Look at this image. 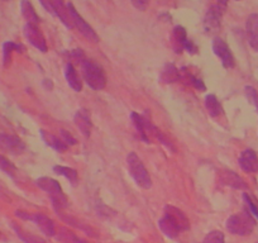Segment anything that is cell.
<instances>
[{"label": "cell", "instance_id": "1", "mask_svg": "<svg viewBox=\"0 0 258 243\" xmlns=\"http://www.w3.org/2000/svg\"><path fill=\"white\" fill-rule=\"evenodd\" d=\"M37 185L38 188H41L43 192L47 193V195L51 199L52 205H53L54 210L57 213H59L61 210L66 209L69 207V199L68 197L64 195L63 190H62L61 185L58 184V181H56L52 177H47V176H43V177L37 178Z\"/></svg>", "mask_w": 258, "mask_h": 243}, {"label": "cell", "instance_id": "2", "mask_svg": "<svg viewBox=\"0 0 258 243\" xmlns=\"http://www.w3.org/2000/svg\"><path fill=\"white\" fill-rule=\"evenodd\" d=\"M84 80L94 90H103L106 86V75L104 69L91 59H81Z\"/></svg>", "mask_w": 258, "mask_h": 243}, {"label": "cell", "instance_id": "3", "mask_svg": "<svg viewBox=\"0 0 258 243\" xmlns=\"http://www.w3.org/2000/svg\"><path fill=\"white\" fill-rule=\"evenodd\" d=\"M126 165H128V171L133 178L136 184L141 187L142 189H150L152 187V180L148 173L147 168L145 167L143 162L136 152H131L126 156Z\"/></svg>", "mask_w": 258, "mask_h": 243}, {"label": "cell", "instance_id": "4", "mask_svg": "<svg viewBox=\"0 0 258 243\" xmlns=\"http://www.w3.org/2000/svg\"><path fill=\"white\" fill-rule=\"evenodd\" d=\"M254 218L248 210L230 215L227 220V229L235 235H249L254 229Z\"/></svg>", "mask_w": 258, "mask_h": 243}, {"label": "cell", "instance_id": "5", "mask_svg": "<svg viewBox=\"0 0 258 243\" xmlns=\"http://www.w3.org/2000/svg\"><path fill=\"white\" fill-rule=\"evenodd\" d=\"M16 215L24 220H31V222H33L48 237H53L56 234V228H54L53 222L47 215L42 214V213H28L23 212V210H17Z\"/></svg>", "mask_w": 258, "mask_h": 243}, {"label": "cell", "instance_id": "6", "mask_svg": "<svg viewBox=\"0 0 258 243\" xmlns=\"http://www.w3.org/2000/svg\"><path fill=\"white\" fill-rule=\"evenodd\" d=\"M68 8H69V12H70V17H71V21H73L74 27H76V28L79 29V32H80L86 39H89V41L91 42H99V36L96 34V32L94 31L93 27H91L90 24H89L88 22H86L85 19L78 13L75 7H74L71 3H69Z\"/></svg>", "mask_w": 258, "mask_h": 243}, {"label": "cell", "instance_id": "7", "mask_svg": "<svg viewBox=\"0 0 258 243\" xmlns=\"http://www.w3.org/2000/svg\"><path fill=\"white\" fill-rule=\"evenodd\" d=\"M131 118H132L133 125H135L141 140L145 141L146 143H150L151 137H153V136L156 137V133L158 132L157 128H156L146 116L140 115V114L136 113V111H133V113L131 114Z\"/></svg>", "mask_w": 258, "mask_h": 243}, {"label": "cell", "instance_id": "8", "mask_svg": "<svg viewBox=\"0 0 258 243\" xmlns=\"http://www.w3.org/2000/svg\"><path fill=\"white\" fill-rule=\"evenodd\" d=\"M23 33L24 37L27 38V41H28L32 46L36 47L38 51L47 52L46 38H44L43 33H42V31L38 28L37 24L27 23L23 28Z\"/></svg>", "mask_w": 258, "mask_h": 243}, {"label": "cell", "instance_id": "9", "mask_svg": "<svg viewBox=\"0 0 258 243\" xmlns=\"http://www.w3.org/2000/svg\"><path fill=\"white\" fill-rule=\"evenodd\" d=\"M213 51H214V53L219 57L223 66H224L225 69L234 68V56H233L229 46H228L227 42H225L224 39L219 38V37H215L214 41H213Z\"/></svg>", "mask_w": 258, "mask_h": 243}, {"label": "cell", "instance_id": "10", "mask_svg": "<svg viewBox=\"0 0 258 243\" xmlns=\"http://www.w3.org/2000/svg\"><path fill=\"white\" fill-rule=\"evenodd\" d=\"M165 217L177 228L180 232L187 230L190 228V220L186 217L185 213L173 205H166L165 207Z\"/></svg>", "mask_w": 258, "mask_h": 243}, {"label": "cell", "instance_id": "11", "mask_svg": "<svg viewBox=\"0 0 258 243\" xmlns=\"http://www.w3.org/2000/svg\"><path fill=\"white\" fill-rule=\"evenodd\" d=\"M222 16H223V8L220 6H212L209 11L207 12L204 18V27L205 31L208 33H213L217 32L220 28V23H222Z\"/></svg>", "mask_w": 258, "mask_h": 243}, {"label": "cell", "instance_id": "12", "mask_svg": "<svg viewBox=\"0 0 258 243\" xmlns=\"http://www.w3.org/2000/svg\"><path fill=\"white\" fill-rule=\"evenodd\" d=\"M0 148L7 152L18 155L26 150V145L23 141L17 136L6 135V133H0Z\"/></svg>", "mask_w": 258, "mask_h": 243}, {"label": "cell", "instance_id": "13", "mask_svg": "<svg viewBox=\"0 0 258 243\" xmlns=\"http://www.w3.org/2000/svg\"><path fill=\"white\" fill-rule=\"evenodd\" d=\"M239 166L244 172H258V156L253 150H244L239 156Z\"/></svg>", "mask_w": 258, "mask_h": 243}, {"label": "cell", "instance_id": "14", "mask_svg": "<svg viewBox=\"0 0 258 243\" xmlns=\"http://www.w3.org/2000/svg\"><path fill=\"white\" fill-rule=\"evenodd\" d=\"M245 32L249 46L258 52V14H250L245 23Z\"/></svg>", "mask_w": 258, "mask_h": 243}, {"label": "cell", "instance_id": "15", "mask_svg": "<svg viewBox=\"0 0 258 243\" xmlns=\"http://www.w3.org/2000/svg\"><path fill=\"white\" fill-rule=\"evenodd\" d=\"M74 122H75L76 127L80 130V132L83 133L85 137H89L91 133V127H93V123H91L90 114L86 109H79L76 111L75 116H74Z\"/></svg>", "mask_w": 258, "mask_h": 243}, {"label": "cell", "instance_id": "16", "mask_svg": "<svg viewBox=\"0 0 258 243\" xmlns=\"http://www.w3.org/2000/svg\"><path fill=\"white\" fill-rule=\"evenodd\" d=\"M52 4H53L56 17H58V18L61 19L62 23L68 27V28L73 29L74 24H73V21H71L70 12H69L68 6L64 4L63 0H52Z\"/></svg>", "mask_w": 258, "mask_h": 243}, {"label": "cell", "instance_id": "17", "mask_svg": "<svg viewBox=\"0 0 258 243\" xmlns=\"http://www.w3.org/2000/svg\"><path fill=\"white\" fill-rule=\"evenodd\" d=\"M171 39H172V47L175 49L176 53H181L182 49H185V44L187 42V34L183 27L177 26L173 28L172 34H171Z\"/></svg>", "mask_w": 258, "mask_h": 243}, {"label": "cell", "instance_id": "18", "mask_svg": "<svg viewBox=\"0 0 258 243\" xmlns=\"http://www.w3.org/2000/svg\"><path fill=\"white\" fill-rule=\"evenodd\" d=\"M220 181L228 187L235 188V189H247V185L240 176H238L234 171H222L220 173Z\"/></svg>", "mask_w": 258, "mask_h": 243}, {"label": "cell", "instance_id": "19", "mask_svg": "<svg viewBox=\"0 0 258 243\" xmlns=\"http://www.w3.org/2000/svg\"><path fill=\"white\" fill-rule=\"evenodd\" d=\"M64 78L66 81L70 85V88H73L74 90L80 93L83 90V83H81L80 78H79L78 73H76V69L74 68V65L71 63H69L64 68Z\"/></svg>", "mask_w": 258, "mask_h": 243}, {"label": "cell", "instance_id": "20", "mask_svg": "<svg viewBox=\"0 0 258 243\" xmlns=\"http://www.w3.org/2000/svg\"><path fill=\"white\" fill-rule=\"evenodd\" d=\"M161 80L166 84H172L181 80V71L172 64H167L161 73Z\"/></svg>", "mask_w": 258, "mask_h": 243}, {"label": "cell", "instance_id": "21", "mask_svg": "<svg viewBox=\"0 0 258 243\" xmlns=\"http://www.w3.org/2000/svg\"><path fill=\"white\" fill-rule=\"evenodd\" d=\"M41 135H42V138H43V141L46 142V145L49 146V147H52L53 150L58 151V152H64V151L69 148V146L66 145L63 141L59 140V138L56 137V136L51 135V133L46 132V131H41Z\"/></svg>", "mask_w": 258, "mask_h": 243}, {"label": "cell", "instance_id": "22", "mask_svg": "<svg viewBox=\"0 0 258 243\" xmlns=\"http://www.w3.org/2000/svg\"><path fill=\"white\" fill-rule=\"evenodd\" d=\"M21 11H22V16L24 17V19L27 21V23H32V24L39 23V17H38V14L36 13V11H34L33 6L31 4V2H28V0H22Z\"/></svg>", "mask_w": 258, "mask_h": 243}, {"label": "cell", "instance_id": "23", "mask_svg": "<svg viewBox=\"0 0 258 243\" xmlns=\"http://www.w3.org/2000/svg\"><path fill=\"white\" fill-rule=\"evenodd\" d=\"M14 51L17 52H23L24 51V47L19 43H14V42H6L3 44V65L8 66L11 64V59H12V53Z\"/></svg>", "mask_w": 258, "mask_h": 243}, {"label": "cell", "instance_id": "24", "mask_svg": "<svg viewBox=\"0 0 258 243\" xmlns=\"http://www.w3.org/2000/svg\"><path fill=\"white\" fill-rule=\"evenodd\" d=\"M205 106H207L208 113L212 116H214V118L215 116H219L223 113L222 104L218 100L217 96L213 95V94H210V95H208L205 98Z\"/></svg>", "mask_w": 258, "mask_h": 243}, {"label": "cell", "instance_id": "25", "mask_svg": "<svg viewBox=\"0 0 258 243\" xmlns=\"http://www.w3.org/2000/svg\"><path fill=\"white\" fill-rule=\"evenodd\" d=\"M158 227H160V229L162 230L163 234L167 235V237L170 238H176L178 234H180V230H178L177 228H176L175 225H173L172 223L165 217V215L158 220Z\"/></svg>", "mask_w": 258, "mask_h": 243}, {"label": "cell", "instance_id": "26", "mask_svg": "<svg viewBox=\"0 0 258 243\" xmlns=\"http://www.w3.org/2000/svg\"><path fill=\"white\" fill-rule=\"evenodd\" d=\"M53 171L57 175H61L63 177L68 178L69 181H71L73 184L78 183V171L75 168L68 167V166H54Z\"/></svg>", "mask_w": 258, "mask_h": 243}, {"label": "cell", "instance_id": "27", "mask_svg": "<svg viewBox=\"0 0 258 243\" xmlns=\"http://www.w3.org/2000/svg\"><path fill=\"white\" fill-rule=\"evenodd\" d=\"M12 227H13L14 230L17 232V235L26 243H46V240L42 239L41 237H37V235L29 234V233L24 232V230L22 229L21 227H18L17 224H12Z\"/></svg>", "mask_w": 258, "mask_h": 243}, {"label": "cell", "instance_id": "28", "mask_svg": "<svg viewBox=\"0 0 258 243\" xmlns=\"http://www.w3.org/2000/svg\"><path fill=\"white\" fill-rule=\"evenodd\" d=\"M0 170L4 171L7 175L12 176V177H14L17 172V167L14 166V163L11 162L7 157H4L3 155H0Z\"/></svg>", "mask_w": 258, "mask_h": 243}, {"label": "cell", "instance_id": "29", "mask_svg": "<svg viewBox=\"0 0 258 243\" xmlns=\"http://www.w3.org/2000/svg\"><path fill=\"white\" fill-rule=\"evenodd\" d=\"M203 243H225L224 233L220 232V230H212L205 235Z\"/></svg>", "mask_w": 258, "mask_h": 243}, {"label": "cell", "instance_id": "30", "mask_svg": "<svg viewBox=\"0 0 258 243\" xmlns=\"http://www.w3.org/2000/svg\"><path fill=\"white\" fill-rule=\"evenodd\" d=\"M243 199H244V202L247 203L248 212H249L253 217L257 218L258 219V205L253 202V199L247 194V193H244V194H243Z\"/></svg>", "mask_w": 258, "mask_h": 243}, {"label": "cell", "instance_id": "31", "mask_svg": "<svg viewBox=\"0 0 258 243\" xmlns=\"http://www.w3.org/2000/svg\"><path fill=\"white\" fill-rule=\"evenodd\" d=\"M245 95H247L248 100H249L252 104H254L255 108L258 109V94H257V91H255L254 89L252 88V86H247V88H245Z\"/></svg>", "mask_w": 258, "mask_h": 243}, {"label": "cell", "instance_id": "32", "mask_svg": "<svg viewBox=\"0 0 258 243\" xmlns=\"http://www.w3.org/2000/svg\"><path fill=\"white\" fill-rule=\"evenodd\" d=\"M131 2H132L133 7L138 11H146L148 4H150V0H131Z\"/></svg>", "mask_w": 258, "mask_h": 243}, {"label": "cell", "instance_id": "33", "mask_svg": "<svg viewBox=\"0 0 258 243\" xmlns=\"http://www.w3.org/2000/svg\"><path fill=\"white\" fill-rule=\"evenodd\" d=\"M61 136H62V138H63V142L66 143V145L68 146H74V145H76V140L75 138L73 137V136L70 135V133H68L66 132V131H63L62 130L61 131Z\"/></svg>", "mask_w": 258, "mask_h": 243}, {"label": "cell", "instance_id": "34", "mask_svg": "<svg viewBox=\"0 0 258 243\" xmlns=\"http://www.w3.org/2000/svg\"><path fill=\"white\" fill-rule=\"evenodd\" d=\"M39 3L43 6L44 9H47V12H49L51 14L56 16L54 13V8H53V4H52V0H39Z\"/></svg>", "mask_w": 258, "mask_h": 243}, {"label": "cell", "instance_id": "35", "mask_svg": "<svg viewBox=\"0 0 258 243\" xmlns=\"http://www.w3.org/2000/svg\"><path fill=\"white\" fill-rule=\"evenodd\" d=\"M185 49L187 52H190V53H197L198 47H197V44L191 41V39H187V42H186V44H185Z\"/></svg>", "mask_w": 258, "mask_h": 243}, {"label": "cell", "instance_id": "36", "mask_svg": "<svg viewBox=\"0 0 258 243\" xmlns=\"http://www.w3.org/2000/svg\"><path fill=\"white\" fill-rule=\"evenodd\" d=\"M43 84H44V86H46L47 89H49V90H51V89L53 88V85H52L51 80H44V81H43Z\"/></svg>", "mask_w": 258, "mask_h": 243}, {"label": "cell", "instance_id": "37", "mask_svg": "<svg viewBox=\"0 0 258 243\" xmlns=\"http://www.w3.org/2000/svg\"><path fill=\"white\" fill-rule=\"evenodd\" d=\"M228 2H229V0H218V6H220L222 8H224V7L228 4Z\"/></svg>", "mask_w": 258, "mask_h": 243}, {"label": "cell", "instance_id": "38", "mask_svg": "<svg viewBox=\"0 0 258 243\" xmlns=\"http://www.w3.org/2000/svg\"><path fill=\"white\" fill-rule=\"evenodd\" d=\"M3 2H9V0H3Z\"/></svg>", "mask_w": 258, "mask_h": 243}, {"label": "cell", "instance_id": "39", "mask_svg": "<svg viewBox=\"0 0 258 243\" xmlns=\"http://www.w3.org/2000/svg\"><path fill=\"white\" fill-rule=\"evenodd\" d=\"M0 235H2V233H0Z\"/></svg>", "mask_w": 258, "mask_h": 243}]
</instances>
